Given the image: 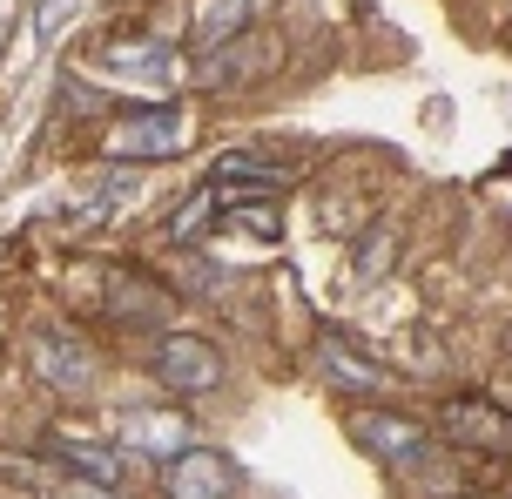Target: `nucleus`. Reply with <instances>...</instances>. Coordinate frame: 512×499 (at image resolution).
Listing matches in <instances>:
<instances>
[{"label":"nucleus","mask_w":512,"mask_h":499,"mask_svg":"<svg viewBox=\"0 0 512 499\" xmlns=\"http://www.w3.org/2000/svg\"><path fill=\"white\" fill-rule=\"evenodd\" d=\"M351 439H358L371 459H384V466H418V459L432 452V432H425V425L405 419V412H378V405L351 412Z\"/></svg>","instance_id":"3"},{"label":"nucleus","mask_w":512,"mask_h":499,"mask_svg":"<svg viewBox=\"0 0 512 499\" xmlns=\"http://www.w3.org/2000/svg\"><path fill=\"white\" fill-rule=\"evenodd\" d=\"M230 230H256V237H277V210L270 203H223Z\"/></svg>","instance_id":"15"},{"label":"nucleus","mask_w":512,"mask_h":499,"mask_svg":"<svg viewBox=\"0 0 512 499\" xmlns=\"http://www.w3.org/2000/svg\"><path fill=\"white\" fill-rule=\"evenodd\" d=\"M384 243H391V230H371V243L358 250V270H378V263H384Z\"/></svg>","instance_id":"16"},{"label":"nucleus","mask_w":512,"mask_h":499,"mask_svg":"<svg viewBox=\"0 0 512 499\" xmlns=\"http://www.w3.org/2000/svg\"><path fill=\"white\" fill-rule=\"evenodd\" d=\"M48 452L68 466V473H81L88 486H122V452H108V446H95V439H75V432H48Z\"/></svg>","instance_id":"9"},{"label":"nucleus","mask_w":512,"mask_h":499,"mask_svg":"<svg viewBox=\"0 0 512 499\" xmlns=\"http://www.w3.org/2000/svg\"><path fill=\"white\" fill-rule=\"evenodd\" d=\"M209 216H223V196H216V189H196V196H189V203L169 216V230H162V237H169V243H189V237L209 223Z\"/></svg>","instance_id":"13"},{"label":"nucleus","mask_w":512,"mask_h":499,"mask_svg":"<svg viewBox=\"0 0 512 499\" xmlns=\"http://www.w3.org/2000/svg\"><path fill=\"white\" fill-rule=\"evenodd\" d=\"M169 499H230L236 486V466L223 459V452H209V446H189L169 459Z\"/></svg>","instance_id":"5"},{"label":"nucleus","mask_w":512,"mask_h":499,"mask_svg":"<svg viewBox=\"0 0 512 499\" xmlns=\"http://www.w3.org/2000/svg\"><path fill=\"white\" fill-rule=\"evenodd\" d=\"M108 68L135 75V81H176V54L162 48V41H142V34H115L108 41Z\"/></svg>","instance_id":"10"},{"label":"nucleus","mask_w":512,"mask_h":499,"mask_svg":"<svg viewBox=\"0 0 512 499\" xmlns=\"http://www.w3.org/2000/svg\"><path fill=\"white\" fill-rule=\"evenodd\" d=\"M27 358H34V371L48 378L54 392H68V398H88V392H95V365H88V351H81L75 338L41 331V338L27 344Z\"/></svg>","instance_id":"6"},{"label":"nucleus","mask_w":512,"mask_h":499,"mask_svg":"<svg viewBox=\"0 0 512 499\" xmlns=\"http://www.w3.org/2000/svg\"><path fill=\"white\" fill-rule=\"evenodd\" d=\"M182 142H189V129H182V108H169V102L122 108V115H115V129L102 135V149L115 162H162V156H176Z\"/></svg>","instance_id":"1"},{"label":"nucleus","mask_w":512,"mask_h":499,"mask_svg":"<svg viewBox=\"0 0 512 499\" xmlns=\"http://www.w3.org/2000/svg\"><path fill=\"white\" fill-rule=\"evenodd\" d=\"M445 432L472 452H512V412H499L492 398H452L445 405Z\"/></svg>","instance_id":"7"},{"label":"nucleus","mask_w":512,"mask_h":499,"mask_svg":"<svg viewBox=\"0 0 512 499\" xmlns=\"http://www.w3.org/2000/svg\"><path fill=\"white\" fill-rule=\"evenodd\" d=\"M243 14H250V0H216V7H209L203 14V27H196V41H223V34H236V27H243Z\"/></svg>","instance_id":"14"},{"label":"nucleus","mask_w":512,"mask_h":499,"mask_svg":"<svg viewBox=\"0 0 512 499\" xmlns=\"http://www.w3.org/2000/svg\"><path fill=\"white\" fill-rule=\"evenodd\" d=\"M283 189V169L277 162L250 156V149H230V156L216 162V196L223 203H243V196H277Z\"/></svg>","instance_id":"8"},{"label":"nucleus","mask_w":512,"mask_h":499,"mask_svg":"<svg viewBox=\"0 0 512 499\" xmlns=\"http://www.w3.org/2000/svg\"><path fill=\"white\" fill-rule=\"evenodd\" d=\"M108 311L128 317V324H155V317H162V290H149L142 277H115V297H108Z\"/></svg>","instance_id":"12"},{"label":"nucleus","mask_w":512,"mask_h":499,"mask_svg":"<svg viewBox=\"0 0 512 499\" xmlns=\"http://www.w3.org/2000/svg\"><path fill=\"white\" fill-rule=\"evenodd\" d=\"M115 446L142 452V459H176V452H189V419H182L176 405H169V412H155V405L122 412V419H115Z\"/></svg>","instance_id":"4"},{"label":"nucleus","mask_w":512,"mask_h":499,"mask_svg":"<svg viewBox=\"0 0 512 499\" xmlns=\"http://www.w3.org/2000/svg\"><path fill=\"white\" fill-rule=\"evenodd\" d=\"M149 371L169 385V392L203 398V392H216V385H223V351H216L209 338H196V331H169V338L155 344Z\"/></svg>","instance_id":"2"},{"label":"nucleus","mask_w":512,"mask_h":499,"mask_svg":"<svg viewBox=\"0 0 512 499\" xmlns=\"http://www.w3.org/2000/svg\"><path fill=\"white\" fill-rule=\"evenodd\" d=\"M324 371H331L344 392H384V371L364 365V358H358L344 338H324Z\"/></svg>","instance_id":"11"}]
</instances>
